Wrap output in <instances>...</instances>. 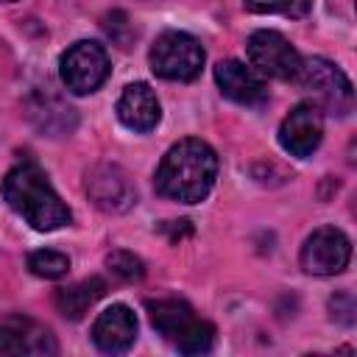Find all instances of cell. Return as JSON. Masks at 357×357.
<instances>
[{
	"label": "cell",
	"instance_id": "obj_1",
	"mask_svg": "<svg viewBox=\"0 0 357 357\" xmlns=\"http://www.w3.org/2000/svg\"><path fill=\"white\" fill-rule=\"evenodd\" d=\"M218 176V153L204 139H178L162 156L153 187L162 198L178 204H198L209 195Z\"/></svg>",
	"mask_w": 357,
	"mask_h": 357
},
{
	"label": "cell",
	"instance_id": "obj_2",
	"mask_svg": "<svg viewBox=\"0 0 357 357\" xmlns=\"http://www.w3.org/2000/svg\"><path fill=\"white\" fill-rule=\"evenodd\" d=\"M6 204L36 231H56L73 220L67 204L53 190L50 178L33 159H20L3 176Z\"/></svg>",
	"mask_w": 357,
	"mask_h": 357
},
{
	"label": "cell",
	"instance_id": "obj_3",
	"mask_svg": "<svg viewBox=\"0 0 357 357\" xmlns=\"http://www.w3.org/2000/svg\"><path fill=\"white\" fill-rule=\"evenodd\" d=\"M148 315L153 329L184 354H204L215 343V326L198 318L187 301H176V298L148 301Z\"/></svg>",
	"mask_w": 357,
	"mask_h": 357
},
{
	"label": "cell",
	"instance_id": "obj_4",
	"mask_svg": "<svg viewBox=\"0 0 357 357\" xmlns=\"http://www.w3.org/2000/svg\"><path fill=\"white\" fill-rule=\"evenodd\" d=\"M296 81L312 92L315 98V106L321 112H329L335 117H346L351 114L354 109V89H351V81L346 78V73L332 64L329 59H321V56H307L301 59L298 64V73H296Z\"/></svg>",
	"mask_w": 357,
	"mask_h": 357
},
{
	"label": "cell",
	"instance_id": "obj_5",
	"mask_svg": "<svg viewBox=\"0 0 357 357\" xmlns=\"http://www.w3.org/2000/svg\"><path fill=\"white\" fill-rule=\"evenodd\" d=\"M151 70L165 81H192L204 67V47L184 31H165L148 50Z\"/></svg>",
	"mask_w": 357,
	"mask_h": 357
},
{
	"label": "cell",
	"instance_id": "obj_6",
	"mask_svg": "<svg viewBox=\"0 0 357 357\" xmlns=\"http://www.w3.org/2000/svg\"><path fill=\"white\" fill-rule=\"evenodd\" d=\"M59 75L70 92L89 95L109 78V56L98 42H75L61 53Z\"/></svg>",
	"mask_w": 357,
	"mask_h": 357
},
{
	"label": "cell",
	"instance_id": "obj_7",
	"mask_svg": "<svg viewBox=\"0 0 357 357\" xmlns=\"http://www.w3.org/2000/svg\"><path fill=\"white\" fill-rule=\"evenodd\" d=\"M84 187H86L89 201L100 212L117 215V212H126V209H131L137 204V190H134L131 176L120 165H112V162L92 165L86 170Z\"/></svg>",
	"mask_w": 357,
	"mask_h": 357
},
{
	"label": "cell",
	"instance_id": "obj_8",
	"mask_svg": "<svg viewBox=\"0 0 357 357\" xmlns=\"http://www.w3.org/2000/svg\"><path fill=\"white\" fill-rule=\"evenodd\" d=\"M245 53L257 73L282 81H296L301 56L279 31H254L245 42Z\"/></svg>",
	"mask_w": 357,
	"mask_h": 357
},
{
	"label": "cell",
	"instance_id": "obj_9",
	"mask_svg": "<svg viewBox=\"0 0 357 357\" xmlns=\"http://www.w3.org/2000/svg\"><path fill=\"white\" fill-rule=\"evenodd\" d=\"M349 259H351V243L335 226L315 229L304 240L301 254H298L301 268L312 276H335L349 265Z\"/></svg>",
	"mask_w": 357,
	"mask_h": 357
},
{
	"label": "cell",
	"instance_id": "obj_10",
	"mask_svg": "<svg viewBox=\"0 0 357 357\" xmlns=\"http://www.w3.org/2000/svg\"><path fill=\"white\" fill-rule=\"evenodd\" d=\"M56 351V337L45 324L28 315L0 318V357H50Z\"/></svg>",
	"mask_w": 357,
	"mask_h": 357
},
{
	"label": "cell",
	"instance_id": "obj_11",
	"mask_svg": "<svg viewBox=\"0 0 357 357\" xmlns=\"http://www.w3.org/2000/svg\"><path fill=\"white\" fill-rule=\"evenodd\" d=\"M324 137V112L315 103H298L279 126V145L298 159H307Z\"/></svg>",
	"mask_w": 357,
	"mask_h": 357
},
{
	"label": "cell",
	"instance_id": "obj_12",
	"mask_svg": "<svg viewBox=\"0 0 357 357\" xmlns=\"http://www.w3.org/2000/svg\"><path fill=\"white\" fill-rule=\"evenodd\" d=\"M25 114L33 123L36 131H42L45 137H70L78 126V114L75 109L56 92L45 89H33L25 100Z\"/></svg>",
	"mask_w": 357,
	"mask_h": 357
},
{
	"label": "cell",
	"instance_id": "obj_13",
	"mask_svg": "<svg viewBox=\"0 0 357 357\" xmlns=\"http://www.w3.org/2000/svg\"><path fill=\"white\" fill-rule=\"evenodd\" d=\"M215 81H218L220 92L229 100H234V103H243V106H262V103H268L265 81L251 67H245L237 59L218 61L215 64Z\"/></svg>",
	"mask_w": 357,
	"mask_h": 357
},
{
	"label": "cell",
	"instance_id": "obj_14",
	"mask_svg": "<svg viewBox=\"0 0 357 357\" xmlns=\"http://www.w3.org/2000/svg\"><path fill=\"white\" fill-rule=\"evenodd\" d=\"M137 340V315L126 304L106 307L92 324V343L106 354H120Z\"/></svg>",
	"mask_w": 357,
	"mask_h": 357
},
{
	"label": "cell",
	"instance_id": "obj_15",
	"mask_svg": "<svg viewBox=\"0 0 357 357\" xmlns=\"http://www.w3.org/2000/svg\"><path fill=\"white\" fill-rule=\"evenodd\" d=\"M117 117H120V123L126 128L139 131V134L156 128V123L162 117V109H159V100H156L153 89L148 84H142V81L128 84L123 89L120 100H117Z\"/></svg>",
	"mask_w": 357,
	"mask_h": 357
},
{
	"label": "cell",
	"instance_id": "obj_16",
	"mask_svg": "<svg viewBox=\"0 0 357 357\" xmlns=\"http://www.w3.org/2000/svg\"><path fill=\"white\" fill-rule=\"evenodd\" d=\"M106 293V282L100 276H89V279H81L70 287H61L56 290V307L64 318L70 321H78L100 296Z\"/></svg>",
	"mask_w": 357,
	"mask_h": 357
},
{
	"label": "cell",
	"instance_id": "obj_17",
	"mask_svg": "<svg viewBox=\"0 0 357 357\" xmlns=\"http://www.w3.org/2000/svg\"><path fill=\"white\" fill-rule=\"evenodd\" d=\"M28 268L33 276H42V279H59L70 271V259L59 251H50V248H39V251H31L28 254Z\"/></svg>",
	"mask_w": 357,
	"mask_h": 357
},
{
	"label": "cell",
	"instance_id": "obj_18",
	"mask_svg": "<svg viewBox=\"0 0 357 357\" xmlns=\"http://www.w3.org/2000/svg\"><path fill=\"white\" fill-rule=\"evenodd\" d=\"M245 8L257 14H284V17H307L312 0H243Z\"/></svg>",
	"mask_w": 357,
	"mask_h": 357
},
{
	"label": "cell",
	"instance_id": "obj_19",
	"mask_svg": "<svg viewBox=\"0 0 357 357\" xmlns=\"http://www.w3.org/2000/svg\"><path fill=\"white\" fill-rule=\"evenodd\" d=\"M106 265H109V271H112L114 276H120V279H126V282H137V279L145 276L142 259H139L137 254H131V251H109V254H106Z\"/></svg>",
	"mask_w": 357,
	"mask_h": 357
},
{
	"label": "cell",
	"instance_id": "obj_20",
	"mask_svg": "<svg viewBox=\"0 0 357 357\" xmlns=\"http://www.w3.org/2000/svg\"><path fill=\"white\" fill-rule=\"evenodd\" d=\"M103 28H106V33H109L120 47H131V39L137 36L134 28H131V22H128V17H126V11H112V14H106Z\"/></svg>",
	"mask_w": 357,
	"mask_h": 357
},
{
	"label": "cell",
	"instance_id": "obj_21",
	"mask_svg": "<svg viewBox=\"0 0 357 357\" xmlns=\"http://www.w3.org/2000/svg\"><path fill=\"white\" fill-rule=\"evenodd\" d=\"M329 310H332V318L340 321L343 326H351L354 324V312H357V304H354V296L349 290L337 293L329 298Z\"/></svg>",
	"mask_w": 357,
	"mask_h": 357
},
{
	"label": "cell",
	"instance_id": "obj_22",
	"mask_svg": "<svg viewBox=\"0 0 357 357\" xmlns=\"http://www.w3.org/2000/svg\"><path fill=\"white\" fill-rule=\"evenodd\" d=\"M0 3H8V0H0Z\"/></svg>",
	"mask_w": 357,
	"mask_h": 357
}]
</instances>
